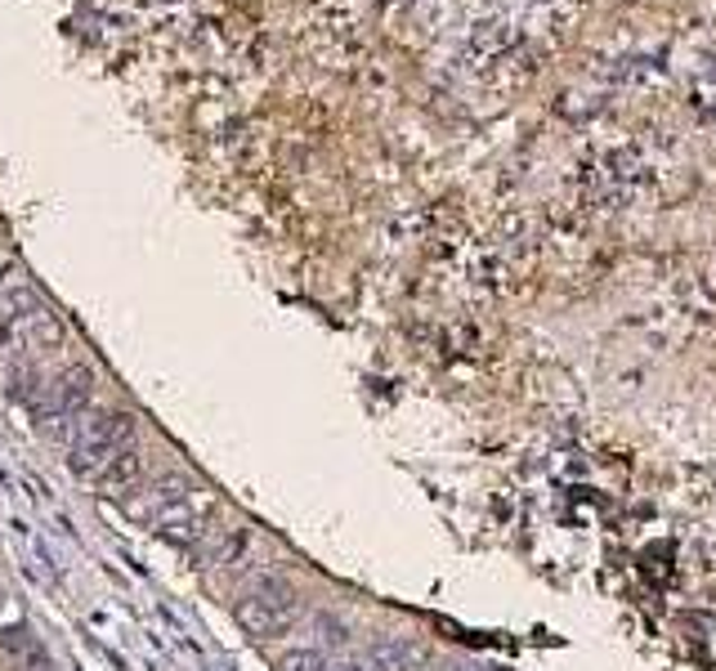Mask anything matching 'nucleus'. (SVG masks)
Listing matches in <instances>:
<instances>
[{
    "instance_id": "1",
    "label": "nucleus",
    "mask_w": 716,
    "mask_h": 671,
    "mask_svg": "<svg viewBox=\"0 0 716 671\" xmlns=\"http://www.w3.org/2000/svg\"><path fill=\"white\" fill-rule=\"evenodd\" d=\"M130 443H135V417L130 413H108V417L81 421L77 434L67 439V470L77 479H95Z\"/></svg>"
},
{
    "instance_id": "6",
    "label": "nucleus",
    "mask_w": 716,
    "mask_h": 671,
    "mask_svg": "<svg viewBox=\"0 0 716 671\" xmlns=\"http://www.w3.org/2000/svg\"><path fill=\"white\" fill-rule=\"evenodd\" d=\"M139 479H143V457L135 453V443H130V447H122V453L112 457L90 483H95L103 497H126V493L139 489Z\"/></svg>"
},
{
    "instance_id": "2",
    "label": "nucleus",
    "mask_w": 716,
    "mask_h": 671,
    "mask_svg": "<svg viewBox=\"0 0 716 671\" xmlns=\"http://www.w3.org/2000/svg\"><path fill=\"white\" fill-rule=\"evenodd\" d=\"M300 609L291 600V591L274 578L255 582V591H247L242 600L234 605V622L247 631L251 641H274V636H287V631L296 626Z\"/></svg>"
},
{
    "instance_id": "4",
    "label": "nucleus",
    "mask_w": 716,
    "mask_h": 671,
    "mask_svg": "<svg viewBox=\"0 0 716 671\" xmlns=\"http://www.w3.org/2000/svg\"><path fill=\"white\" fill-rule=\"evenodd\" d=\"M211 519H215V497H211L206 489H198V493H188L184 502L166 506V510L153 519V529H158L162 537L179 542V546H193V542H202V537L211 533Z\"/></svg>"
},
{
    "instance_id": "5",
    "label": "nucleus",
    "mask_w": 716,
    "mask_h": 671,
    "mask_svg": "<svg viewBox=\"0 0 716 671\" xmlns=\"http://www.w3.org/2000/svg\"><path fill=\"white\" fill-rule=\"evenodd\" d=\"M139 497H130L126 502V515H139V519H148V524H153V519L166 510V506H175V502H184L188 493H198L193 489V479L188 474H158L153 483H143V489H135Z\"/></svg>"
},
{
    "instance_id": "9",
    "label": "nucleus",
    "mask_w": 716,
    "mask_h": 671,
    "mask_svg": "<svg viewBox=\"0 0 716 671\" xmlns=\"http://www.w3.org/2000/svg\"><path fill=\"white\" fill-rule=\"evenodd\" d=\"M0 613H10V595H5V586H0Z\"/></svg>"
},
{
    "instance_id": "8",
    "label": "nucleus",
    "mask_w": 716,
    "mask_h": 671,
    "mask_svg": "<svg viewBox=\"0 0 716 671\" xmlns=\"http://www.w3.org/2000/svg\"><path fill=\"white\" fill-rule=\"evenodd\" d=\"M412 658H422V654L407 649V645H381V649H376V662H381L386 671H403Z\"/></svg>"
},
{
    "instance_id": "7",
    "label": "nucleus",
    "mask_w": 716,
    "mask_h": 671,
    "mask_svg": "<svg viewBox=\"0 0 716 671\" xmlns=\"http://www.w3.org/2000/svg\"><path fill=\"white\" fill-rule=\"evenodd\" d=\"M274 671H331L323 649H287L274 658Z\"/></svg>"
},
{
    "instance_id": "3",
    "label": "nucleus",
    "mask_w": 716,
    "mask_h": 671,
    "mask_svg": "<svg viewBox=\"0 0 716 671\" xmlns=\"http://www.w3.org/2000/svg\"><path fill=\"white\" fill-rule=\"evenodd\" d=\"M95 377L86 367H72L63 381H54V390L46 394V403H36V430L50 439H72L77 426L86 421V403H90Z\"/></svg>"
}]
</instances>
